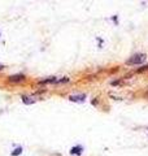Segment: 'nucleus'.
Instances as JSON below:
<instances>
[{"mask_svg": "<svg viewBox=\"0 0 148 156\" xmlns=\"http://www.w3.org/2000/svg\"><path fill=\"white\" fill-rule=\"evenodd\" d=\"M22 101H23V103H25V104H33V103H34V99H31V98H26V96H22Z\"/></svg>", "mask_w": 148, "mask_h": 156, "instance_id": "nucleus-6", "label": "nucleus"}, {"mask_svg": "<svg viewBox=\"0 0 148 156\" xmlns=\"http://www.w3.org/2000/svg\"><path fill=\"white\" fill-rule=\"evenodd\" d=\"M147 95H148V92H147Z\"/></svg>", "mask_w": 148, "mask_h": 156, "instance_id": "nucleus-10", "label": "nucleus"}, {"mask_svg": "<svg viewBox=\"0 0 148 156\" xmlns=\"http://www.w3.org/2000/svg\"><path fill=\"white\" fill-rule=\"evenodd\" d=\"M57 81H59V78L57 77H48L46 78V79H42V81H39V83H57Z\"/></svg>", "mask_w": 148, "mask_h": 156, "instance_id": "nucleus-4", "label": "nucleus"}, {"mask_svg": "<svg viewBox=\"0 0 148 156\" xmlns=\"http://www.w3.org/2000/svg\"><path fill=\"white\" fill-rule=\"evenodd\" d=\"M146 57L147 56L144 55V53H135L134 56H131V57L126 61V64L127 65H139L146 61Z\"/></svg>", "mask_w": 148, "mask_h": 156, "instance_id": "nucleus-1", "label": "nucleus"}, {"mask_svg": "<svg viewBox=\"0 0 148 156\" xmlns=\"http://www.w3.org/2000/svg\"><path fill=\"white\" fill-rule=\"evenodd\" d=\"M82 146H78V147H73L72 148V151H70V154L72 155H81L82 154Z\"/></svg>", "mask_w": 148, "mask_h": 156, "instance_id": "nucleus-5", "label": "nucleus"}, {"mask_svg": "<svg viewBox=\"0 0 148 156\" xmlns=\"http://www.w3.org/2000/svg\"><path fill=\"white\" fill-rule=\"evenodd\" d=\"M84 99H86V95H84V94L72 95V96H69V100H70V101H83Z\"/></svg>", "mask_w": 148, "mask_h": 156, "instance_id": "nucleus-3", "label": "nucleus"}, {"mask_svg": "<svg viewBox=\"0 0 148 156\" xmlns=\"http://www.w3.org/2000/svg\"><path fill=\"white\" fill-rule=\"evenodd\" d=\"M147 69H148V65H147V67H143V68L138 69V72H143V70H147Z\"/></svg>", "mask_w": 148, "mask_h": 156, "instance_id": "nucleus-8", "label": "nucleus"}, {"mask_svg": "<svg viewBox=\"0 0 148 156\" xmlns=\"http://www.w3.org/2000/svg\"><path fill=\"white\" fill-rule=\"evenodd\" d=\"M21 151H22V148L21 147H18V148H16L13 152H12V156H16V155H20L21 154Z\"/></svg>", "mask_w": 148, "mask_h": 156, "instance_id": "nucleus-7", "label": "nucleus"}, {"mask_svg": "<svg viewBox=\"0 0 148 156\" xmlns=\"http://www.w3.org/2000/svg\"><path fill=\"white\" fill-rule=\"evenodd\" d=\"M25 79V76L23 74H16V76H11L9 78H8V81L12 83H18V82H22V81Z\"/></svg>", "mask_w": 148, "mask_h": 156, "instance_id": "nucleus-2", "label": "nucleus"}, {"mask_svg": "<svg viewBox=\"0 0 148 156\" xmlns=\"http://www.w3.org/2000/svg\"><path fill=\"white\" fill-rule=\"evenodd\" d=\"M3 68H4V65H3V64H0V70H1Z\"/></svg>", "mask_w": 148, "mask_h": 156, "instance_id": "nucleus-9", "label": "nucleus"}]
</instances>
